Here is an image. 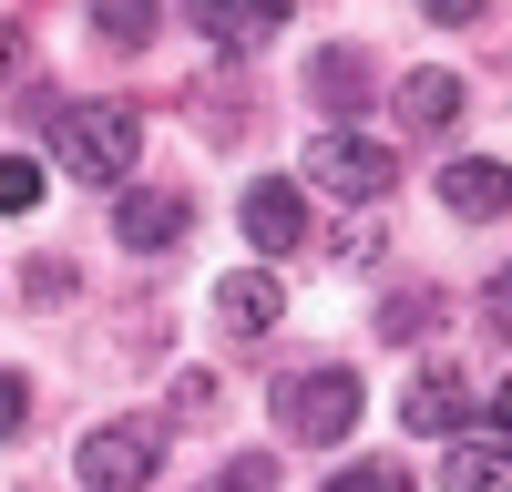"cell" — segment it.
Instances as JSON below:
<instances>
[{
	"mask_svg": "<svg viewBox=\"0 0 512 492\" xmlns=\"http://www.w3.org/2000/svg\"><path fill=\"white\" fill-rule=\"evenodd\" d=\"M154 11H164V0H93V21H103L113 52H144V41H154Z\"/></svg>",
	"mask_w": 512,
	"mask_h": 492,
	"instance_id": "14",
	"label": "cell"
},
{
	"mask_svg": "<svg viewBox=\"0 0 512 492\" xmlns=\"http://www.w3.org/2000/svg\"><path fill=\"white\" fill-rule=\"evenodd\" d=\"M195 31L216 41V52H267V41L287 31V0H185Z\"/></svg>",
	"mask_w": 512,
	"mask_h": 492,
	"instance_id": "8",
	"label": "cell"
},
{
	"mask_svg": "<svg viewBox=\"0 0 512 492\" xmlns=\"http://www.w3.org/2000/svg\"><path fill=\"white\" fill-rule=\"evenodd\" d=\"M318 492H410L390 462H359V472H338V482H318Z\"/></svg>",
	"mask_w": 512,
	"mask_h": 492,
	"instance_id": "20",
	"label": "cell"
},
{
	"mask_svg": "<svg viewBox=\"0 0 512 492\" xmlns=\"http://www.w3.org/2000/svg\"><path fill=\"white\" fill-rule=\"evenodd\" d=\"M420 11H431V21H482L492 0H420Z\"/></svg>",
	"mask_w": 512,
	"mask_h": 492,
	"instance_id": "22",
	"label": "cell"
},
{
	"mask_svg": "<svg viewBox=\"0 0 512 492\" xmlns=\"http://www.w3.org/2000/svg\"><path fill=\"white\" fill-rule=\"evenodd\" d=\"M216 492H277V462L267 451H236V462L216 472Z\"/></svg>",
	"mask_w": 512,
	"mask_h": 492,
	"instance_id": "18",
	"label": "cell"
},
{
	"mask_svg": "<svg viewBox=\"0 0 512 492\" xmlns=\"http://www.w3.org/2000/svg\"><path fill=\"white\" fill-rule=\"evenodd\" d=\"M267 410L287 441H349L359 431V369H287Z\"/></svg>",
	"mask_w": 512,
	"mask_h": 492,
	"instance_id": "2",
	"label": "cell"
},
{
	"mask_svg": "<svg viewBox=\"0 0 512 492\" xmlns=\"http://www.w3.org/2000/svg\"><path fill=\"white\" fill-rule=\"evenodd\" d=\"M308 93H318V113H328V123H349V113L369 103V52H359V41L318 52V62H308Z\"/></svg>",
	"mask_w": 512,
	"mask_h": 492,
	"instance_id": "11",
	"label": "cell"
},
{
	"mask_svg": "<svg viewBox=\"0 0 512 492\" xmlns=\"http://www.w3.org/2000/svg\"><path fill=\"white\" fill-rule=\"evenodd\" d=\"M195 123H205L216 144H236L246 123H256V103H236V82H195Z\"/></svg>",
	"mask_w": 512,
	"mask_h": 492,
	"instance_id": "15",
	"label": "cell"
},
{
	"mask_svg": "<svg viewBox=\"0 0 512 492\" xmlns=\"http://www.w3.org/2000/svg\"><path fill=\"white\" fill-rule=\"evenodd\" d=\"M431 318H441V298H431V287H410V298H390V308H379V339H400V349H410Z\"/></svg>",
	"mask_w": 512,
	"mask_h": 492,
	"instance_id": "16",
	"label": "cell"
},
{
	"mask_svg": "<svg viewBox=\"0 0 512 492\" xmlns=\"http://www.w3.org/2000/svg\"><path fill=\"white\" fill-rule=\"evenodd\" d=\"M297 236H308V195L287 175H256L246 185V246L256 257H297Z\"/></svg>",
	"mask_w": 512,
	"mask_h": 492,
	"instance_id": "5",
	"label": "cell"
},
{
	"mask_svg": "<svg viewBox=\"0 0 512 492\" xmlns=\"http://www.w3.org/2000/svg\"><path fill=\"white\" fill-rule=\"evenodd\" d=\"M52 144H62L72 175L123 185V175H134V154H144V113H134V103H72V113L52 123Z\"/></svg>",
	"mask_w": 512,
	"mask_h": 492,
	"instance_id": "1",
	"label": "cell"
},
{
	"mask_svg": "<svg viewBox=\"0 0 512 492\" xmlns=\"http://www.w3.org/2000/svg\"><path fill=\"white\" fill-rule=\"evenodd\" d=\"M41 205V164L31 154H0V216H31Z\"/></svg>",
	"mask_w": 512,
	"mask_h": 492,
	"instance_id": "17",
	"label": "cell"
},
{
	"mask_svg": "<svg viewBox=\"0 0 512 492\" xmlns=\"http://www.w3.org/2000/svg\"><path fill=\"white\" fill-rule=\"evenodd\" d=\"M441 205H451V216H512V164L451 154V164H441Z\"/></svg>",
	"mask_w": 512,
	"mask_h": 492,
	"instance_id": "9",
	"label": "cell"
},
{
	"mask_svg": "<svg viewBox=\"0 0 512 492\" xmlns=\"http://www.w3.org/2000/svg\"><path fill=\"white\" fill-rule=\"evenodd\" d=\"M72 472H82V492H144L164 472V421H103V431H82Z\"/></svg>",
	"mask_w": 512,
	"mask_h": 492,
	"instance_id": "4",
	"label": "cell"
},
{
	"mask_svg": "<svg viewBox=\"0 0 512 492\" xmlns=\"http://www.w3.org/2000/svg\"><path fill=\"white\" fill-rule=\"evenodd\" d=\"M216 318L236 328V339H256V328H277V277H267V267H236V277L216 287Z\"/></svg>",
	"mask_w": 512,
	"mask_h": 492,
	"instance_id": "13",
	"label": "cell"
},
{
	"mask_svg": "<svg viewBox=\"0 0 512 492\" xmlns=\"http://www.w3.org/2000/svg\"><path fill=\"white\" fill-rule=\"evenodd\" d=\"M441 492H512V441L502 431H461L441 451Z\"/></svg>",
	"mask_w": 512,
	"mask_h": 492,
	"instance_id": "10",
	"label": "cell"
},
{
	"mask_svg": "<svg viewBox=\"0 0 512 492\" xmlns=\"http://www.w3.org/2000/svg\"><path fill=\"white\" fill-rule=\"evenodd\" d=\"M318 195H338V205H379L400 185V154L390 144H369V134H349V123H328V134L308 144V164H297Z\"/></svg>",
	"mask_w": 512,
	"mask_h": 492,
	"instance_id": "3",
	"label": "cell"
},
{
	"mask_svg": "<svg viewBox=\"0 0 512 492\" xmlns=\"http://www.w3.org/2000/svg\"><path fill=\"white\" fill-rule=\"evenodd\" d=\"M400 421L410 431H431V441H461V421H472V390H461V369H410L400 380Z\"/></svg>",
	"mask_w": 512,
	"mask_h": 492,
	"instance_id": "7",
	"label": "cell"
},
{
	"mask_svg": "<svg viewBox=\"0 0 512 492\" xmlns=\"http://www.w3.org/2000/svg\"><path fill=\"white\" fill-rule=\"evenodd\" d=\"M482 328H492V349H512V267L482 287Z\"/></svg>",
	"mask_w": 512,
	"mask_h": 492,
	"instance_id": "19",
	"label": "cell"
},
{
	"mask_svg": "<svg viewBox=\"0 0 512 492\" xmlns=\"http://www.w3.org/2000/svg\"><path fill=\"white\" fill-rule=\"evenodd\" d=\"M31 421V380H21V369H0V441H11Z\"/></svg>",
	"mask_w": 512,
	"mask_h": 492,
	"instance_id": "21",
	"label": "cell"
},
{
	"mask_svg": "<svg viewBox=\"0 0 512 492\" xmlns=\"http://www.w3.org/2000/svg\"><path fill=\"white\" fill-rule=\"evenodd\" d=\"M185 226H195V205H185V195H154V185H123V205H113V236L134 246V257L185 246Z\"/></svg>",
	"mask_w": 512,
	"mask_h": 492,
	"instance_id": "6",
	"label": "cell"
},
{
	"mask_svg": "<svg viewBox=\"0 0 512 492\" xmlns=\"http://www.w3.org/2000/svg\"><path fill=\"white\" fill-rule=\"evenodd\" d=\"M390 103H400L410 134H451V123H461V72H441V62H431V72H410Z\"/></svg>",
	"mask_w": 512,
	"mask_h": 492,
	"instance_id": "12",
	"label": "cell"
}]
</instances>
